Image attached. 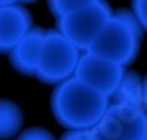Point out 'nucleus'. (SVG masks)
Returning <instances> with one entry per match:
<instances>
[{
    "mask_svg": "<svg viewBox=\"0 0 147 140\" xmlns=\"http://www.w3.org/2000/svg\"><path fill=\"white\" fill-rule=\"evenodd\" d=\"M93 2H96V0H47V6L50 14L57 19L65 15H69Z\"/></svg>",
    "mask_w": 147,
    "mask_h": 140,
    "instance_id": "nucleus-11",
    "label": "nucleus"
},
{
    "mask_svg": "<svg viewBox=\"0 0 147 140\" xmlns=\"http://www.w3.org/2000/svg\"><path fill=\"white\" fill-rule=\"evenodd\" d=\"M110 97L71 77L55 86L50 97V109L55 120L65 130H90L102 120Z\"/></svg>",
    "mask_w": 147,
    "mask_h": 140,
    "instance_id": "nucleus-1",
    "label": "nucleus"
},
{
    "mask_svg": "<svg viewBox=\"0 0 147 140\" xmlns=\"http://www.w3.org/2000/svg\"><path fill=\"white\" fill-rule=\"evenodd\" d=\"M34 28L31 12L19 2L0 6V53H9Z\"/></svg>",
    "mask_w": 147,
    "mask_h": 140,
    "instance_id": "nucleus-7",
    "label": "nucleus"
},
{
    "mask_svg": "<svg viewBox=\"0 0 147 140\" xmlns=\"http://www.w3.org/2000/svg\"><path fill=\"white\" fill-rule=\"evenodd\" d=\"M147 111L110 102L105 115L91 133L94 140H146Z\"/></svg>",
    "mask_w": 147,
    "mask_h": 140,
    "instance_id": "nucleus-4",
    "label": "nucleus"
},
{
    "mask_svg": "<svg viewBox=\"0 0 147 140\" xmlns=\"http://www.w3.org/2000/svg\"><path fill=\"white\" fill-rule=\"evenodd\" d=\"M59 140H94V136L90 130H66Z\"/></svg>",
    "mask_w": 147,
    "mask_h": 140,
    "instance_id": "nucleus-14",
    "label": "nucleus"
},
{
    "mask_svg": "<svg viewBox=\"0 0 147 140\" xmlns=\"http://www.w3.org/2000/svg\"><path fill=\"white\" fill-rule=\"evenodd\" d=\"M13 140H56V137L44 127H28L22 130Z\"/></svg>",
    "mask_w": 147,
    "mask_h": 140,
    "instance_id": "nucleus-12",
    "label": "nucleus"
},
{
    "mask_svg": "<svg viewBox=\"0 0 147 140\" xmlns=\"http://www.w3.org/2000/svg\"><path fill=\"white\" fill-rule=\"evenodd\" d=\"M143 108L147 111V75L143 80Z\"/></svg>",
    "mask_w": 147,
    "mask_h": 140,
    "instance_id": "nucleus-15",
    "label": "nucleus"
},
{
    "mask_svg": "<svg viewBox=\"0 0 147 140\" xmlns=\"http://www.w3.org/2000/svg\"><path fill=\"white\" fill-rule=\"evenodd\" d=\"M46 37V30L34 27L21 41H18L10 49L9 62L18 74L25 77H35L38 62L41 58L43 41Z\"/></svg>",
    "mask_w": 147,
    "mask_h": 140,
    "instance_id": "nucleus-8",
    "label": "nucleus"
},
{
    "mask_svg": "<svg viewBox=\"0 0 147 140\" xmlns=\"http://www.w3.org/2000/svg\"><path fill=\"white\" fill-rule=\"evenodd\" d=\"M16 0H0V6H5V5H10V3H15Z\"/></svg>",
    "mask_w": 147,
    "mask_h": 140,
    "instance_id": "nucleus-16",
    "label": "nucleus"
},
{
    "mask_svg": "<svg viewBox=\"0 0 147 140\" xmlns=\"http://www.w3.org/2000/svg\"><path fill=\"white\" fill-rule=\"evenodd\" d=\"M24 125V112L16 102L0 97V140L15 139Z\"/></svg>",
    "mask_w": 147,
    "mask_h": 140,
    "instance_id": "nucleus-10",
    "label": "nucleus"
},
{
    "mask_svg": "<svg viewBox=\"0 0 147 140\" xmlns=\"http://www.w3.org/2000/svg\"><path fill=\"white\" fill-rule=\"evenodd\" d=\"M112 14L113 9L106 0H96L69 15L57 18L56 28L82 52H87Z\"/></svg>",
    "mask_w": 147,
    "mask_h": 140,
    "instance_id": "nucleus-5",
    "label": "nucleus"
},
{
    "mask_svg": "<svg viewBox=\"0 0 147 140\" xmlns=\"http://www.w3.org/2000/svg\"><path fill=\"white\" fill-rule=\"evenodd\" d=\"M16 2L22 3V5H27V3H34V2H38V0H16Z\"/></svg>",
    "mask_w": 147,
    "mask_h": 140,
    "instance_id": "nucleus-17",
    "label": "nucleus"
},
{
    "mask_svg": "<svg viewBox=\"0 0 147 140\" xmlns=\"http://www.w3.org/2000/svg\"><path fill=\"white\" fill-rule=\"evenodd\" d=\"M131 10L147 34V0H131Z\"/></svg>",
    "mask_w": 147,
    "mask_h": 140,
    "instance_id": "nucleus-13",
    "label": "nucleus"
},
{
    "mask_svg": "<svg viewBox=\"0 0 147 140\" xmlns=\"http://www.w3.org/2000/svg\"><path fill=\"white\" fill-rule=\"evenodd\" d=\"M143 34L144 31L132 10L118 9L113 10L88 52L118 62L127 68L138 58Z\"/></svg>",
    "mask_w": 147,
    "mask_h": 140,
    "instance_id": "nucleus-2",
    "label": "nucleus"
},
{
    "mask_svg": "<svg viewBox=\"0 0 147 140\" xmlns=\"http://www.w3.org/2000/svg\"><path fill=\"white\" fill-rule=\"evenodd\" d=\"M81 55L82 50L57 28L46 30L35 78L49 86H57L75 75Z\"/></svg>",
    "mask_w": 147,
    "mask_h": 140,
    "instance_id": "nucleus-3",
    "label": "nucleus"
},
{
    "mask_svg": "<svg viewBox=\"0 0 147 140\" xmlns=\"http://www.w3.org/2000/svg\"><path fill=\"white\" fill-rule=\"evenodd\" d=\"M125 71L127 68L121 63L109 60L87 50L82 52L74 77L102 92L107 97H112Z\"/></svg>",
    "mask_w": 147,
    "mask_h": 140,
    "instance_id": "nucleus-6",
    "label": "nucleus"
},
{
    "mask_svg": "<svg viewBox=\"0 0 147 140\" xmlns=\"http://www.w3.org/2000/svg\"><path fill=\"white\" fill-rule=\"evenodd\" d=\"M143 80L144 77H141L137 71L127 69L113 96L110 97V102L143 108Z\"/></svg>",
    "mask_w": 147,
    "mask_h": 140,
    "instance_id": "nucleus-9",
    "label": "nucleus"
},
{
    "mask_svg": "<svg viewBox=\"0 0 147 140\" xmlns=\"http://www.w3.org/2000/svg\"><path fill=\"white\" fill-rule=\"evenodd\" d=\"M146 140H147V128H146Z\"/></svg>",
    "mask_w": 147,
    "mask_h": 140,
    "instance_id": "nucleus-18",
    "label": "nucleus"
}]
</instances>
